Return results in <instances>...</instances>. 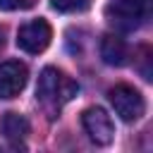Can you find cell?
Segmentation results:
<instances>
[{
	"label": "cell",
	"mask_w": 153,
	"mask_h": 153,
	"mask_svg": "<svg viewBox=\"0 0 153 153\" xmlns=\"http://www.w3.org/2000/svg\"><path fill=\"white\" fill-rule=\"evenodd\" d=\"M81 124L88 134V139L98 146H108L115 136V124L110 120V115L103 108H88L81 115Z\"/></svg>",
	"instance_id": "5"
},
{
	"label": "cell",
	"mask_w": 153,
	"mask_h": 153,
	"mask_svg": "<svg viewBox=\"0 0 153 153\" xmlns=\"http://www.w3.org/2000/svg\"><path fill=\"white\" fill-rule=\"evenodd\" d=\"M76 91H79V86L72 76H67L57 67H45L36 84V100L50 117H55L76 96Z\"/></svg>",
	"instance_id": "1"
},
{
	"label": "cell",
	"mask_w": 153,
	"mask_h": 153,
	"mask_svg": "<svg viewBox=\"0 0 153 153\" xmlns=\"http://www.w3.org/2000/svg\"><path fill=\"white\" fill-rule=\"evenodd\" d=\"M50 38H53V29L45 19H33L17 31V45L31 55L43 53L50 45Z\"/></svg>",
	"instance_id": "4"
},
{
	"label": "cell",
	"mask_w": 153,
	"mask_h": 153,
	"mask_svg": "<svg viewBox=\"0 0 153 153\" xmlns=\"http://www.w3.org/2000/svg\"><path fill=\"white\" fill-rule=\"evenodd\" d=\"M2 48H5V31L0 29V50H2Z\"/></svg>",
	"instance_id": "11"
},
{
	"label": "cell",
	"mask_w": 153,
	"mask_h": 153,
	"mask_svg": "<svg viewBox=\"0 0 153 153\" xmlns=\"http://www.w3.org/2000/svg\"><path fill=\"white\" fill-rule=\"evenodd\" d=\"M91 0H50V5L57 12H81L88 7Z\"/></svg>",
	"instance_id": "9"
},
{
	"label": "cell",
	"mask_w": 153,
	"mask_h": 153,
	"mask_svg": "<svg viewBox=\"0 0 153 153\" xmlns=\"http://www.w3.org/2000/svg\"><path fill=\"white\" fill-rule=\"evenodd\" d=\"M36 0H0V10L5 12H17V10H29L33 7Z\"/></svg>",
	"instance_id": "10"
},
{
	"label": "cell",
	"mask_w": 153,
	"mask_h": 153,
	"mask_svg": "<svg viewBox=\"0 0 153 153\" xmlns=\"http://www.w3.org/2000/svg\"><path fill=\"white\" fill-rule=\"evenodd\" d=\"M108 98H110V105L112 110L124 120V122H136L139 117H143L146 112V100L143 96L134 88V86H127V84H117L108 91Z\"/></svg>",
	"instance_id": "3"
},
{
	"label": "cell",
	"mask_w": 153,
	"mask_h": 153,
	"mask_svg": "<svg viewBox=\"0 0 153 153\" xmlns=\"http://www.w3.org/2000/svg\"><path fill=\"white\" fill-rule=\"evenodd\" d=\"M26 81H29V69L24 62L10 60V62L0 65V98L10 100V98L19 96L24 91Z\"/></svg>",
	"instance_id": "6"
},
{
	"label": "cell",
	"mask_w": 153,
	"mask_h": 153,
	"mask_svg": "<svg viewBox=\"0 0 153 153\" xmlns=\"http://www.w3.org/2000/svg\"><path fill=\"white\" fill-rule=\"evenodd\" d=\"M151 14V0H108L105 17L120 31L139 29Z\"/></svg>",
	"instance_id": "2"
},
{
	"label": "cell",
	"mask_w": 153,
	"mask_h": 153,
	"mask_svg": "<svg viewBox=\"0 0 153 153\" xmlns=\"http://www.w3.org/2000/svg\"><path fill=\"white\" fill-rule=\"evenodd\" d=\"M0 129H2V134H5L7 139L19 141V139H24V136L29 134V122H26L22 115H17V112H7V115L2 117Z\"/></svg>",
	"instance_id": "8"
},
{
	"label": "cell",
	"mask_w": 153,
	"mask_h": 153,
	"mask_svg": "<svg viewBox=\"0 0 153 153\" xmlns=\"http://www.w3.org/2000/svg\"><path fill=\"white\" fill-rule=\"evenodd\" d=\"M100 57L105 65H112V67H122L129 57V48L124 43V38L115 36V33H108L103 36L100 41Z\"/></svg>",
	"instance_id": "7"
}]
</instances>
